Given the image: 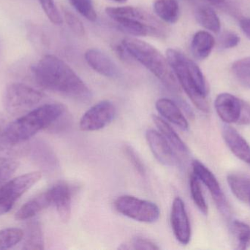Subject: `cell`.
Segmentation results:
<instances>
[{
	"label": "cell",
	"instance_id": "obj_1",
	"mask_svg": "<svg viewBox=\"0 0 250 250\" xmlns=\"http://www.w3.org/2000/svg\"><path fill=\"white\" fill-rule=\"evenodd\" d=\"M32 73L35 82L48 91L82 101L91 98L83 80L65 62L52 54L44 56L32 66Z\"/></svg>",
	"mask_w": 250,
	"mask_h": 250
},
{
	"label": "cell",
	"instance_id": "obj_2",
	"mask_svg": "<svg viewBox=\"0 0 250 250\" xmlns=\"http://www.w3.org/2000/svg\"><path fill=\"white\" fill-rule=\"evenodd\" d=\"M67 113L62 104H48L29 112L26 115L7 123L5 136L10 143L21 145L40 131L51 127L61 116Z\"/></svg>",
	"mask_w": 250,
	"mask_h": 250
},
{
	"label": "cell",
	"instance_id": "obj_3",
	"mask_svg": "<svg viewBox=\"0 0 250 250\" xmlns=\"http://www.w3.org/2000/svg\"><path fill=\"white\" fill-rule=\"evenodd\" d=\"M122 44L130 57L148 69L165 86L174 92L180 91V85L168 60L155 47L135 38H125Z\"/></svg>",
	"mask_w": 250,
	"mask_h": 250
},
{
	"label": "cell",
	"instance_id": "obj_4",
	"mask_svg": "<svg viewBox=\"0 0 250 250\" xmlns=\"http://www.w3.org/2000/svg\"><path fill=\"white\" fill-rule=\"evenodd\" d=\"M107 15L115 22L119 29L133 36L163 38L167 29L151 13L137 7H107Z\"/></svg>",
	"mask_w": 250,
	"mask_h": 250
},
{
	"label": "cell",
	"instance_id": "obj_5",
	"mask_svg": "<svg viewBox=\"0 0 250 250\" xmlns=\"http://www.w3.org/2000/svg\"><path fill=\"white\" fill-rule=\"evenodd\" d=\"M166 55L181 88L185 91L189 99L200 111L208 113L209 106L207 97L203 95L197 89L188 70L187 66L188 57L174 48H168Z\"/></svg>",
	"mask_w": 250,
	"mask_h": 250
},
{
	"label": "cell",
	"instance_id": "obj_6",
	"mask_svg": "<svg viewBox=\"0 0 250 250\" xmlns=\"http://www.w3.org/2000/svg\"><path fill=\"white\" fill-rule=\"evenodd\" d=\"M43 94L38 90L22 83L10 84L3 96V105L9 114L19 115L39 104Z\"/></svg>",
	"mask_w": 250,
	"mask_h": 250
},
{
	"label": "cell",
	"instance_id": "obj_7",
	"mask_svg": "<svg viewBox=\"0 0 250 250\" xmlns=\"http://www.w3.org/2000/svg\"><path fill=\"white\" fill-rule=\"evenodd\" d=\"M114 207L120 214L140 223H154L160 218V208L154 203L131 195L119 197Z\"/></svg>",
	"mask_w": 250,
	"mask_h": 250
},
{
	"label": "cell",
	"instance_id": "obj_8",
	"mask_svg": "<svg viewBox=\"0 0 250 250\" xmlns=\"http://www.w3.org/2000/svg\"><path fill=\"white\" fill-rule=\"evenodd\" d=\"M42 178L41 171L32 172L8 181L0 186V215L7 214L16 201Z\"/></svg>",
	"mask_w": 250,
	"mask_h": 250
},
{
	"label": "cell",
	"instance_id": "obj_9",
	"mask_svg": "<svg viewBox=\"0 0 250 250\" xmlns=\"http://www.w3.org/2000/svg\"><path fill=\"white\" fill-rule=\"evenodd\" d=\"M116 114V108L110 101H100L92 106L82 116L79 127L83 132L101 130L112 122Z\"/></svg>",
	"mask_w": 250,
	"mask_h": 250
},
{
	"label": "cell",
	"instance_id": "obj_10",
	"mask_svg": "<svg viewBox=\"0 0 250 250\" xmlns=\"http://www.w3.org/2000/svg\"><path fill=\"white\" fill-rule=\"evenodd\" d=\"M192 166L194 174L199 179L200 182H202L207 186L219 211L225 217H229L230 207L217 178L211 170L198 160L192 161Z\"/></svg>",
	"mask_w": 250,
	"mask_h": 250
},
{
	"label": "cell",
	"instance_id": "obj_11",
	"mask_svg": "<svg viewBox=\"0 0 250 250\" xmlns=\"http://www.w3.org/2000/svg\"><path fill=\"white\" fill-rule=\"evenodd\" d=\"M146 138L150 150L159 162L163 165L173 167L179 164L174 148L159 131L148 129L146 132Z\"/></svg>",
	"mask_w": 250,
	"mask_h": 250
},
{
	"label": "cell",
	"instance_id": "obj_12",
	"mask_svg": "<svg viewBox=\"0 0 250 250\" xmlns=\"http://www.w3.org/2000/svg\"><path fill=\"white\" fill-rule=\"evenodd\" d=\"M170 223L178 242L183 245H188L191 240L192 230L185 203L180 198H175L172 204Z\"/></svg>",
	"mask_w": 250,
	"mask_h": 250
},
{
	"label": "cell",
	"instance_id": "obj_13",
	"mask_svg": "<svg viewBox=\"0 0 250 250\" xmlns=\"http://www.w3.org/2000/svg\"><path fill=\"white\" fill-rule=\"evenodd\" d=\"M243 101L232 94L224 93L217 95L214 107L219 117L226 124L237 123L242 112Z\"/></svg>",
	"mask_w": 250,
	"mask_h": 250
},
{
	"label": "cell",
	"instance_id": "obj_14",
	"mask_svg": "<svg viewBox=\"0 0 250 250\" xmlns=\"http://www.w3.org/2000/svg\"><path fill=\"white\" fill-rule=\"evenodd\" d=\"M52 204L55 205L60 220L68 223L71 217L72 191L65 183H59L49 189Z\"/></svg>",
	"mask_w": 250,
	"mask_h": 250
},
{
	"label": "cell",
	"instance_id": "obj_15",
	"mask_svg": "<svg viewBox=\"0 0 250 250\" xmlns=\"http://www.w3.org/2000/svg\"><path fill=\"white\" fill-rule=\"evenodd\" d=\"M33 161L45 172H54L59 167V161L49 145L42 140H36L28 149Z\"/></svg>",
	"mask_w": 250,
	"mask_h": 250
},
{
	"label": "cell",
	"instance_id": "obj_16",
	"mask_svg": "<svg viewBox=\"0 0 250 250\" xmlns=\"http://www.w3.org/2000/svg\"><path fill=\"white\" fill-rule=\"evenodd\" d=\"M84 57L87 64L97 73L105 77L118 76V68L104 51L98 48H89L85 53Z\"/></svg>",
	"mask_w": 250,
	"mask_h": 250
},
{
	"label": "cell",
	"instance_id": "obj_17",
	"mask_svg": "<svg viewBox=\"0 0 250 250\" xmlns=\"http://www.w3.org/2000/svg\"><path fill=\"white\" fill-rule=\"evenodd\" d=\"M222 134L230 151L238 159L250 164V146L246 139L229 124L223 126Z\"/></svg>",
	"mask_w": 250,
	"mask_h": 250
},
{
	"label": "cell",
	"instance_id": "obj_18",
	"mask_svg": "<svg viewBox=\"0 0 250 250\" xmlns=\"http://www.w3.org/2000/svg\"><path fill=\"white\" fill-rule=\"evenodd\" d=\"M155 107L163 118L176 125L182 130L186 131L189 129L188 120L174 101L168 98H160L156 102Z\"/></svg>",
	"mask_w": 250,
	"mask_h": 250
},
{
	"label": "cell",
	"instance_id": "obj_19",
	"mask_svg": "<svg viewBox=\"0 0 250 250\" xmlns=\"http://www.w3.org/2000/svg\"><path fill=\"white\" fill-rule=\"evenodd\" d=\"M51 205H52V199L48 189L22 205L16 214V219L19 221L30 220Z\"/></svg>",
	"mask_w": 250,
	"mask_h": 250
},
{
	"label": "cell",
	"instance_id": "obj_20",
	"mask_svg": "<svg viewBox=\"0 0 250 250\" xmlns=\"http://www.w3.org/2000/svg\"><path fill=\"white\" fill-rule=\"evenodd\" d=\"M215 45L214 37L207 31H199L194 35L191 42L192 54L199 60L207 58Z\"/></svg>",
	"mask_w": 250,
	"mask_h": 250
},
{
	"label": "cell",
	"instance_id": "obj_21",
	"mask_svg": "<svg viewBox=\"0 0 250 250\" xmlns=\"http://www.w3.org/2000/svg\"><path fill=\"white\" fill-rule=\"evenodd\" d=\"M152 120L160 133L167 139V142L176 151L183 154H188L189 153V149L186 144L164 119L157 115H152Z\"/></svg>",
	"mask_w": 250,
	"mask_h": 250
},
{
	"label": "cell",
	"instance_id": "obj_22",
	"mask_svg": "<svg viewBox=\"0 0 250 250\" xmlns=\"http://www.w3.org/2000/svg\"><path fill=\"white\" fill-rule=\"evenodd\" d=\"M195 16L200 25L214 33L220 31V21L217 13L211 7L198 3L196 4Z\"/></svg>",
	"mask_w": 250,
	"mask_h": 250
},
{
	"label": "cell",
	"instance_id": "obj_23",
	"mask_svg": "<svg viewBox=\"0 0 250 250\" xmlns=\"http://www.w3.org/2000/svg\"><path fill=\"white\" fill-rule=\"evenodd\" d=\"M23 250H44V237L42 227L38 220L32 221L26 227Z\"/></svg>",
	"mask_w": 250,
	"mask_h": 250
},
{
	"label": "cell",
	"instance_id": "obj_24",
	"mask_svg": "<svg viewBox=\"0 0 250 250\" xmlns=\"http://www.w3.org/2000/svg\"><path fill=\"white\" fill-rule=\"evenodd\" d=\"M154 10L160 19L167 23H175L179 19V6L176 0H156Z\"/></svg>",
	"mask_w": 250,
	"mask_h": 250
},
{
	"label": "cell",
	"instance_id": "obj_25",
	"mask_svg": "<svg viewBox=\"0 0 250 250\" xmlns=\"http://www.w3.org/2000/svg\"><path fill=\"white\" fill-rule=\"evenodd\" d=\"M227 182L233 195L247 204L250 194V179L239 175H229Z\"/></svg>",
	"mask_w": 250,
	"mask_h": 250
},
{
	"label": "cell",
	"instance_id": "obj_26",
	"mask_svg": "<svg viewBox=\"0 0 250 250\" xmlns=\"http://www.w3.org/2000/svg\"><path fill=\"white\" fill-rule=\"evenodd\" d=\"M230 231L236 239V250H246L250 245V226L244 222L234 220L230 224Z\"/></svg>",
	"mask_w": 250,
	"mask_h": 250
},
{
	"label": "cell",
	"instance_id": "obj_27",
	"mask_svg": "<svg viewBox=\"0 0 250 250\" xmlns=\"http://www.w3.org/2000/svg\"><path fill=\"white\" fill-rule=\"evenodd\" d=\"M7 123L5 120L0 118V159L9 158L8 157L21 153L23 151H28L27 148L21 145H14L10 143L5 136V128Z\"/></svg>",
	"mask_w": 250,
	"mask_h": 250
},
{
	"label": "cell",
	"instance_id": "obj_28",
	"mask_svg": "<svg viewBox=\"0 0 250 250\" xmlns=\"http://www.w3.org/2000/svg\"><path fill=\"white\" fill-rule=\"evenodd\" d=\"M189 189L194 204L203 214L207 215L208 211V205L203 194L199 179L194 173L189 178Z\"/></svg>",
	"mask_w": 250,
	"mask_h": 250
},
{
	"label": "cell",
	"instance_id": "obj_29",
	"mask_svg": "<svg viewBox=\"0 0 250 250\" xmlns=\"http://www.w3.org/2000/svg\"><path fill=\"white\" fill-rule=\"evenodd\" d=\"M24 232L21 229L10 227L0 230V250H7L21 242Z\"/></svg>",
	"mask_w": 250,
	"mask_h": 250
},
{
	"label": "cell",
	"instance_id": "obj_30",
	"mask_svg": "<svg viewBox=\"0 0 250 250\" xmlns=\"http://www.w3.org/2000/svg\"><path fill=\"white\" fill-rule=\"evenodd\" d=\"M232 70L238 82L250 89V57L235 62L232 66Z\"/></svg>",
	"mask_w": 250,
	"mask_h": 250
},
{
	"label": "cell",
	"instance_id": "obj_31",
	"mask_svg": "<svg viewBox=\"0 0 250 250\" xmlns=\"http://www.w3.org/2000/svg\"><path fill=\"white\" fill-rule=\"evenodd\" d=\"M19 167V161L13 159H0V186L10 180Z\"/></svg>",
	"mask_w": 250,
	"mask_h": 250
},
{
	"label": "cell",
	"instance_id": "obj_32",
	"mask_svg": "<svg viewBox=\"0 0 250 250\" xmlns=\"http://www.w3.org/2000/svg\"><path fill=\"white\" fill-rule=\"evenodd\" d=\"M72 5L74 8L90 22H95L97 20L96 11L94 8L92 0H70Z\"/></svg>",
	"mask_w": 250,
	"mask_h": 250
},
{
	"label": "cell",
	"instance_id": "obj_33",
	"mask_svg": "<svg viewBox=\"0 0 250 250\" xmlns=\"http://www.w3.org/2000/svg\"><path fill=\"white\" fill-rule=\"evenodd\" d=\"M120 249L123 250H160V248L152 241L146 238L137 236L133 238L130 242L122 245Z\"/></svg>",
	"mask_w": 250,
	"mask_h": 250
},
{
	"label": "cell",
	"instance_id": "obj_34",
	"mask_svg": "<svg viewBox=\"0 0 250 250\" xmlns=\"http://www.w3.org/2000/svg\"><path fill=\"white\" fill-rule=\"evenodd\" d=\"M42 10L48 19L54 24L60 25L62 23V18L57 9L54 0H38Z\"/></svg>",
	"mask_w": 250,
	"mask_h": 250
},
{
	"label": "cell",
	"instance_id": "obj_35",
	"mask_svg": "<svg viewBox=\"0 0 250 250\" xmlns=\"http://www.w3.org/2000/svg\"><path fill=\"white\" fill-rule=\"evenodd\" d=\"M126 158L129 160V162L133 166L137 172L141 175L142 177H144L146 174V170L145 165L139 156L137 154L135 150L130 145H125L123 148Z\"/></svg>",
	"mask_w": 250,
	"mask_h": 250
},
{
	"label": "cell",
	"instance_id": "obj_36",
	"mask_svg": "<svg viewBox=\"0 0 250 250\" xmlns=\"http://www.w3.org/2000/svg\"><path fill=\"white\" fill-rule=\"evenodd\" d=\"M64 16L69 27L76 35L83 36L85 35V27L82 21L70 10H64Z\"/></svg>",
	"mask_w": 250,
	"mask_h": 250
},
{
	"label": "cell",
	"instance_id": "obj_37",
	"mask_svg": "<svg viewBox=\"0 0 250 250\" xmlns=\"http://www.w3.org/2000/svg\"><path fill=\"white\" fill-rule=\"evenodd\" d=\"M240 42V38L237 34L230 31H226L220 35L218 45L220 49H229L234 48Z\"/></svg>",
	"mask_w": 250,
	"mask_h": 250
},
{
	"label": "cell",
	"instance_id": "obj_38",
	"mask_svg": "<svg viewBox=\"0 0 250 250\" xmlns=\"http://www.w3.org/2000/svg\"><path fill=\"white\" fill-rule=\"evenodd\" d=\"M209 1L211 4L217 7V8L223 10V11L231 14L232 16H237V8L235 7L232 0H207Z\"/></svg>",
	"mask_w": 250,
	"mask_h": 250
},
{
	"label": "cell",
	"instance_id": "obj_39",
	"mask_svg": "<svg viewBox=\"0 0 250 250\" xmlns=\"http://www.w3.org/2000/svg\"><path fill=\"white\" fill-rule=\"evenodd\" d=\"M237 123L240 125L250 124V105L245 101L242 102V112Z\"/></svg>",
	"mask_w": 250,
	"mask_h": 250
},
{
	"label": "cell",
	"instance_id": "obj_40",
	"mask_svg": "<svg viewBox=\"0 0 250 250\" xmlns=\"http://www.w3.org/2000/svg\"><path fill=\"white\" fill-rule=\"evenodd\" d=\"M240 26L244 33L250 39V18H244L241 19Z\"/></svg>",
	"mask_w": 250,
	"mask_h": 250
},
{
	"label": "cell",
	"instance_id": "obj_41",
	"mask_svg": "<svg viewBox=\"0 0 250 250\" xmlns=\"http://www.w3.org/2000/svg\"><path fill=\"white\" fill-rule=\"evenodd\" d=\"M186 1H189V2L192 3V4H195V5H196L197 4L199 3L200 0H186Z\"/></svg>",
	"mask_w": 250,
	"mask_h": 250
},
{
	"label": "cell",
	"instance_id": "obj_42",
	"mask_svg": "<svg viewBox=\"0 0 250 250\" xmlns=\"http://www.w3.org/2000/svg\"><path fill=\"white\" fill-rule=\"evenodd\" d=\"M112 1H116L118 3H125L127 0H112Z\"/></svg>",
	"mask_w": 250,
	"mask_h": 250
},
{
	"label": "cell",
	"instance_id": "obj_43",
	"mask_svg": "<svg viewBox=\"0 0 250 250\" xmlns=\"http://www.w3.org/2000/svg\"><path fill=\"white\" fill-rule=\"evenodd\" d=\"M247 204H249V205H250V194L249 198H248V202H247Z\"/></svg>",
	"mask_w": 250,
	"mask_h": 250
}]
</instances>
